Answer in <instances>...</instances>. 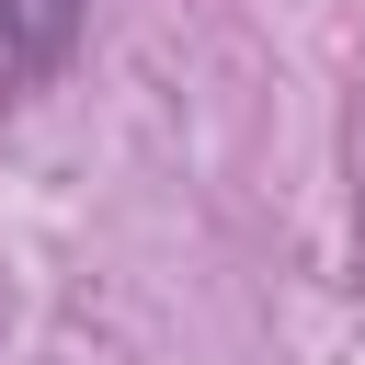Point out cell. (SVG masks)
Listing matches in <instances>:
<instances>
[{
  "instance_id": "1",
  "label": "cell",
  "mask_w": 365,
  "mask_h": 365,
  "mask_svg": "<svg viewBox=\"0 0 365 365\" xmlns=\"http://www.w3.org/2000/svg\"><path fill=\"white\" fill-rule=\"evenodd\" d=\"M80 23H91V0H0V57H11L23 80H46V68L80 46Z\"/></svg>"
}]
</instances>
